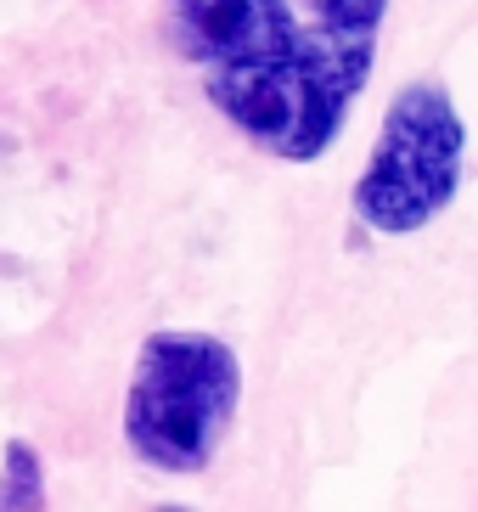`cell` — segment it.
Here are the masks:
<instances>
[{
	"label": "cell",
	"instance_id": "cell-1",
	"mask_svg": "<svg viewBox=\"0 0 478 512\" xmlns=\"http://www.w3.org/2000/svg\"><path fill=\"white\" fill-rule=\"evenodd\" d=\"M389 0H169L180 57L254 147L310 164L377 62Z\"/></svg>",
	"mask_w": 478,
	"mask_h": 512
},
{
	"label": "cell",
	"instance_id": "cell-2",
	"mask_svg": "<svg viewBox=\"0 0 478 512\" xmlns=\"http://www.w3.org/2000/svg\"><path fill=\"white\" fill-rule=\"evenodd\" d=\"M242 400L237 349L214 332H147L124 389V445L158 473H203Z\"/></svg>",
	"mask_w": 478,
	"mask_h": 512
},
{
	"label": "cell",
	"instance_id": "cell-3",
	"mask_svg": "<svg viewBox=\"0 0 478 512\" xmlns=\"http://www.w3.org/2000/svg\"><path fill=\"white\" fill-rule=\"evenodd\" d=\"M467 130L445 85L417 79L383 113L372 164L355 181V214L377 237H411L450 209L462 186Z\"/></svg>",
	"mask_w": 478,
	"mask_h": 512
},
{
	"label": "cell",
	"instance_id": "cell-4",
	"mask_svg": "<svg viewBox=\"0 0 478 512\" xmlns=\"http://www.w3.org/2000/svg\"><path fill=\"white\" fill-rule=\"evenodd\" d=\"M0 512H45V462L29 439H6L0 456Z\"/></svg>",
	"mask_w": 478,
	"mask_h": 512
},
{
	"label": "cell",
	"instance_id": "cell-5",
	"mask_svg": "<svg viewBox=\"0 0 478 512\" xmlns=\"http://www.w3.org/2000/svg\"><path fill=\"white\" fill-rule=\"evenodd\" d=\"M152 512H192V507H152Z\"/></svg>",
	"mask_w": 478,
	"mask_h": 512
}]
</instances>
